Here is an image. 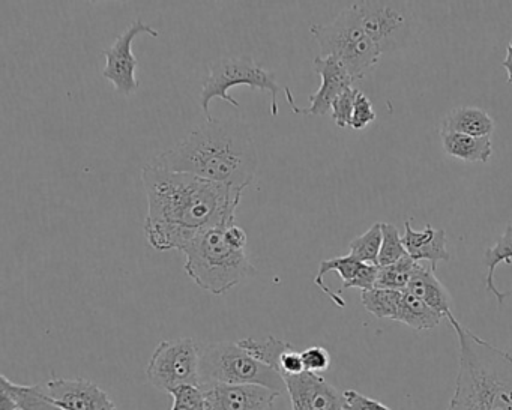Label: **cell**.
<instances>
[{
  "mask_svg": "<svg viewBox=\"0 0 512 410\" xmlns=\"http://www.w3.org/2000/svg\"><path fill=\"white\" fill-rule=\"evenodd\" d=\"M142 181L148 197L146 241L158 251H182L206 230L235 224L244 193L151 164L143 167Z\"/></svg>",
  "mask_w": 512,
  "mask_h": 410,
  "instance_id": "obj_1",
  "label": "cell"
},
{
  "mask_svg": "<svg viewBox=\"0 0 512 410\" xmlns=\"http://www.w3.org/2000/svg\"><path fill=\"white\" fill-rule=\"evenodd\" d=\"M149 164L244 191L256 179L259 155L247 122L211 118Z\"/></svg>",
  "mask_w": 512,
  "mask_h": 410,
  "instance_id": "obj_2",
  "label": "cell"
},
{
  "mask_svg": "<svg viewBox=\"0 0 512 410\" xmlns=\"http://www.w3.org/2000/svg\"><path fill=\"white\" fill-rule=\"evenodd\" d=\"M458 373L448 410H512V355L487 343L460 322Z\"/></svg>",
  "mask_w": 512,
  "mask_h": 410,
  "instance_id": "obj_3",
  "label": "cell"
},
{
  "mask_svg": "<svg viewBox=\"0 0 512 410\" xmlns=\"http://www.w3.org/2000/svg\"><path fill=\"white\" fill-rule=\"evenodd\" d=\"M247 233L235 224L214 227L182 250L185 272L205 292L221 296L256 275L247 256Z\"/></svg>",
  "mask_w": 512,
  "mask_h": 410,
  "instance_id": "obj_4",
  "label": "cell"
},
{
  "mask_svg": "<svg viewBox=\"0 0 512 410\" xmlns=\"http://www.w3.org/2000/svg\"><path fill=\"white\" fill-rule=\"evenodd\" d=\"M310 32L319 44L320 56L338 59L353 82L364 79L382 58L353 5L341 11L328 25L311 26Z\"/></svg>",
  "mask_w": 512,
  "mask_h": 410,
  "instance_id": "obj_5",
  "label": "cell"
},
{
  "mask_svg": "<svg viewBox=\"0 0 512 410\" xmlns=\"http://www.w3.org/2000/svg\"><path fill=\"white\" fill-rule=\"evenodd\" d=\"M238 86H248L253 91L269 92L271 95V116L278 115V94L283 92L286 95L287 103L292 110L295 109V97L289 88L278 85L277 76L274 71L265 70L254 62L250 56L241 58H221L209 64V74L203 82L202 95H200V106L205 112L206 119L209 115V104L215 98L226 101L232 106L239 107L238 101L229 94L230 89Z\"/></svg>",
  "mask_w": 512,
  "mask_h": 410,
  "instance_id": "obj_6",
  "label": "cell"
},
{
  "mask_svg": "<svg viewBox=\"0 0 512 410\" xmlns=\"http://www.w3.org/2000/svg\"><path fill=\"white\" fill-rule=\"evenodd\" d=\"M200 386L212 383L260 385L272 391H286L283 376L242 349L238 341L200 346Z\"/></svg>",
  "mask_w": 512,
  "mask_h": 410,
  "instance_id": "obj_7",
  "label": "cell"
},
{
  "mask_svg": "<svg viewBox=\"0 0 512 410\" xmlns=\"http://www.w3.org/2000/svg\"><path fill=\"white\" fill-rule=\"evenodd\" d=\"M362 26L380 55L397 52L415 35V13L406 2H355Z\"/></svg>",
  "mask_w": 512,
  "mask_h": 410,
  "instance_id": "obj_8",
  "label": "cell"
},
{
  "mask_svg": "<svg viewBox=\"0 0 512 410\" xmlns=\"http://www.w3.org/2000/svg\"><path fill=\"white\" fill-rule=\"evenodd\" d=\"M199 370V344L193 338H176L155 347L146 377L154 388L172 394L182 385H200Z\"/></svg>",
  "mask_w": 512,
  "mask_h": 410,
  "instance_id": "obj_9",
  "label": "cell"
},
{
  "mask_svg": "<svg viewBox=\"0 0 512 410\" xmlns=\"http://www.w3.org/2000/svg\"><path fill=\"white\" fill-rule=\"evenodd\" d=\"M140 35L158 38L160 32L155 31L154 28L139 19L130 28H127V31L122 32L109 49L103 50L104 58H106L103 77L113 83L118 94L125 95V97H130L134 92L139 91L140 83L136 79L139 61L134 56L133 43Z\"/></svg>",
  "mask_w": 512,
  "mask_h": 410,
  "instance_id": "obj_10",
  "label": "cell"
},
{
  "mask_svg": "<svg viewBox=\"0 0 512 410\" xmlns=\"http://www.w3.org/2000/svg\"><path fill=\"white\" fill-rule=\"evenodd\" d=\"M202 388L208 410H271L281 395L260 385L212 383Z\"/></svg>",
  "mask_w": 512,
  "mask_h": 410,
  "instance_id": "obj_11",
  "label": "cell"
},
{
  "mask_svg": "<svg viewBox=\"0 0 512 410\" xmlns=\"http://www.w3.org/2000/svg\"><path fill=\"white\" fill-rule=\"evenodd\" d=\"M292 410H344V394L320 374L284 377Z\"/></svg>",
  "mask_w": 512,
  "mask_h": 410,
  "instance_id": "obj_12",
  "label": "cell"
},
{
  "mask_svg": "<svg viewBox=\"0 0 512 410\" xmlns=\"http://www.w3.org/2000/svg\"><path fill=\"white\" fill-rule=\"evenodd\" d=\"M313 70L319 74L322 85H320L316 94L310 95V98H308L311 106L305 107V109L296 106L292 110L295 115H328V113H331L335 98L340 97L347 89L353 88V83H355L346 67L332 56H328V58L317 56L313 61Z\"/></svg>",
  "mask_w": 512,
  "mask_h": 410,
  "instance_id": "obj_13",
  "label": "cell"
},
{
  "mask_svg": "<svg viewBox=\"0 0 512 410\" xmlns=\"http://www.w3.org/2000/svg\"><path fill=\"white\" fill-rule=\"evenodd\" d=\"M50 400L62 410H100L112 398L86 379H52L43 383Z\"/></svg>",
  "mask_w": 512,
  "mask_h": 410,
  "instance_id": "obj_14",
  "label": "cell"
},
{
  "mask_svg": "<svg viewBox=\"0 0 512 410\" xmlns=\"http://www.w3.org/2000/svg\"><path fill=\"white\" fill-rule=\"evenodd\" d=\"M403 244L407 254L415 260L416 263L422 260H428L431 269L436 272L437 263L449 262L451 254L448 248V236L443 229H433L431 224H427L424 230H415L412 223L406 220L404 223Z\"/></svg>",
  "mask_w": 512,
  "mask_h": 410,
  "instance_id": "obj_15",
  "label": "cell"
},
{
  "mask_svg": "<svg viewBox=\"0 0 512 410\" xmlns=\"http://www.w3.org/2000/svg\"><path fill=\"white\" fill-rule=\"evenodd\" d=\"M406 292L412 293L416 298L422 299L425 304L442 314L443 317L451 322V326L457 323L454 314H452V298L446 287L440 283L433 269L425 268L421 263H416L415 271L410 278L409 286Z\"/></svg>",
  "mask_w": 512,
  "mask_h": 410,
  "instance_id": "obj_16",
  "label": "cell"
},
{
  "mask_svg": "<svg viewBox=\"0 0 512 410\" xmlns=\"http://www.w3.org/2000/svg\"><path fill=\"white\" fill-rule=\"evenodd\" d=\"M443 151L455 160L464 163H488L493 155L490 137H472L466 134L440 131Z\"/></svg>",
  "mask_w": 512,
  "mask_h": 410,
  "instance_id": "obj_17",
  "label": "cell"
},
{
  "mask_svg": "<svg viewBox=\"0 0 512 410\" xmlns=\"http://www.w3.org/2000/svg\"><path fill=\"white\" fill-rule=\"evenodd\" d=\"M496 124L485 110L479 107H457L452 109L440 125V131L466 134L472 137H490Z\"/></svg>",
  "mask_w": 512,
  "mask_h": 410,
  "instance_id": "obj_18",
  "label": "cell"
},
{
  "mask_svg": "<svg viewBox=\"0 0 512 410\" xmlns=\"http://www.w3.org/2000/svg\"><path fill=\"white\" fill-rule=\"evenodd\" d=\"M0 394L13 401L16 410H62L50 400L43 383L41 385H19L11 382L5 374L0 377Z\"/></svg>",
  "mask_w": 512,
  "mask_h": 410,
  "instance_id": "obj_19",
  "label": "cell"
},
{
  "mask_svg": "<svg viewBox=\"0 0 512 410\" xmlns=\"http://www.w3.org/2000/svg\"><path fill=\"white\" fill-rule=\"evenodd\" d=\"M443 316L437 313L422 299L416 298L412 293L403 292L400 308H398L397 322L404 323L415 331L433 329L442 322Z\"/></svg>",
  "mask_w": 512,
  "mask_h": 410,
  "instance_id": "obj_20",
  "label": "cell"
},
{
  "mask_svg": "<svg viewBox=\"0 0 512 410\" xmlns=\"http://www.w3.org/2000/svg\"><path fill=\"white\" fill-rule=\"evenodd\" d=\"M484 263L485 268H487V278H485L487 290L496 296L499 304H503L506 298L512 296V292H500V290L494 286V271H496L499 263L512 265V221L506 224L505 232L494 242V245H491L490 248L485 250Z\"/></svg>",
  "mask_w": 512,
  "mask_h": 410,
  "instance_id": "obj_21",
  "label": "cell"
},
{
  "mask_svg": "<svg viewBox=\"0 0 512 410\" xmlns=\"http://www.w3.org/2000/svg\"><path fill=\"white\" fill-rule=\"evenodd\" d=\"M362 262L356 260L355 257L350 256H340V257H332V259L322 260L319 265V272H317L316 277H314V284L319 286V289L322 290L325 295H328L338 307H344L346 302L344 299L340 298V293H334L325 283H323V277L329 272H337L341 278H343V286L344 284H349L350 281L355 280L356 275H358L359 269H361Z\"/></svg>",
  "mask_w": 512,
  "mask_h": 410,
  "instance_id": "obj_22",
  "label": "cell"
},
{
  "mask_svg": "<svg viewBox=\"0 0 512 410\" xmlns=\"http://www.w3.org/2000/svg\"><path fill=\"white\" fill-rule=\"evenodd\" d=\"M401 298H403V292L379 289V287L364 290L361 293V302L365 310L376 316L377 319H397Z\"/></svg>",
  "mask_w": 512,
  "mask_h": 410,
  "instance_id": "obj_23",
  "label": "cell"
},
{
  "mask_svg": "<svg viewBox=\"0 0 512 410\" xmlns=\"http://www.w3.org/2000/svg\"><path fill=\"white\" fill-rule=\"evenodd\" d=\"M242 349L247 350L254 358L259 359L263 364L269 365L278 371L280 367V359L284 352L292 349V344L287 341L278 340V338L269 335L266 340H254V338H244L238 341ZM280 373V371H278Z\"/></svg>",
  "mask_w": 512,
  "mask_h": 410,
  "instance_id": "obj_24",
  "label": "cell"
},
{
  "mask_svg": "<svg viewBox=\"0 0 512 410\" xmlns=\"http://www.w3.org/2000/svg\"><path fill=\"white\" fill-rule=\"evenodd\" d=\"M415 268L416 262L409 254L404 256L403 259L398 260L394 265L379 266V277H377L376 287L406 292Z\"/></svg>",
  "mask_w": 512,
  "mask_h": 410,
  "instance_id": "obj_25",
  "label": "cell"
},
{
  "mask_svg": "<svg viewBox=\"0 0 512 410\" xmlns=\"http://www.w3.org/2000/svg\"><path fill=\"white\" fill-rule=\"evenodd\" d=\"M380 247H382V223H376L364 235L350 242L349 254L359 262L377 265Z\"/></svg>",
  "mask_w": 512,
  "mask_h": 410,
  "instance_id": "obj_26",
  "label": "cell"
},
{
  "mask_svg": "<svg viewBox=\"0 0 512 410\" xmlns=\"http://www.w3.org/2000/svg\"><path fill=\"white\" fill-rule=\"evenodd\" d=\"M407 256L400 230L391 223H382V247H380L377 265L389 266Z\"/></svg>",
  "mask_w": 512,
  "mask_h": 410,
  "instance_id": "obj_27",
  "label": "cell"
},
{
  "mask_svg": "<svg viewBox=\"0 0 512 410\" xmlns=\"http://www.w3.org/2000/svg\"><path fill=\"white\" fill-rule=\"evenodd\" d=\"M170 395L173 397L170 410H208L205 391L200 385H182Z\"/></svg>",
  "mask_w": 512,
  "mask_h": 410,
  "instance_id": "obj_28",
  "label": "cell"
},
{
  "mask_svg": "<svg viewBox=\"0 0 512 410\" xmlns=\"http://www.w3.org/2000/svg\"><path fill=\"white\" fill-rule=\"evenodd\" d=\"M358 92L359 89L350 88L347 89V91H344L340 97L335 98L331 107V116L337 127H350L353 109H355L356 95H358Z\"/></svg>",
  "mask_w": 512,
  "mask_h": 410,
  "instance_id": "obj_29",
  "label": "cell"
},
{
  "mask_svg": "<svg viewBox=\"0 0 512 410\" xmlns=\"http://www.w3.org/2000/svg\"><path fill=\"white\" fill-rule=\"evenodd\" d=\"M376 112L373 109V103L370 98L359 91L356 95L355 109H353L352 122H350V128L353 130H364L371 122L376 121Z\"/></svg>",
  "mask_w": 512,
  "mask_h": 410,
  "instance_id": "obj_30",
  "label": "cell"
},
{
  "mask_svg": "<svg viewBox=\"0 0 512 410\" xmlns=\"http://www.w3.org/2000/svg\"><path fill=\"white\" fill-rule=\"evenodd\" d=\"M302 362L307 373L320 374L331 365V355L325 347L311 346L301 352Z\"/></svg>",
  "mask_w": 512,
  "mask_h": 410,
  "instance_id": "obj_31",
  "label": "cell"
},
{
  "mask_svg": "<svg viewBox=\"0 0 512 410\" xmlns=\"http://www.w3.org/2000/svg\"><path fill=\"white\" fill-rule=\"evenodd\" d=\"M344 410H392L386 404L374 400V398L362 395L355 389L344 391Z\"/></svg>",
  "mask_w": 512,
  "mask_h": 410,
  "instance_id": "obj_32",
  "label": "cell"
},
{
  "mask_svg": "<svg viewBox=\"0 0 512 410\" xmlns=\"http://www.w3.org/2000/svg\"><path fill=\"white\" fill-rule=\"evenodd\" d=\"M377 277H379V266L362 263L361 269H359L355 280L350 281L349 284H344V286L341 287V290L353 289V287H356V289H361L362 292H364V290L374 289V287H376ZM341 290L338 293H341Z\"/></svg>",
  "mask_w": 512,
  "mask_h": 410,
  "instance_id": "obj_33",
  "label": "cell"
},
{
  "mask_svg": "<svg viewBox=\"0 0 512 410\" xmlns=\"http://www.w3.org/2000/svg\"><path fill=\"white\" fill-rule=\"evenodd\" d=\"M281 376H299V374L305 373L304 362H302L301 352L295 350V347L287 350L283 353L280 359V367H278Z\"/></svg>",
  "mask_w": 512,
  "mask_h": 410,
  "instance_id": "obj_34",
  "label": "cell"
},
{
  "mask_svg": "<svg viewBox=\"0 0 512 410\" xmlns=\"http://www.w3.org/2000/svg\"><path fill=\"white\" fill-rule=\"evenodd\" d=\"M502 67L505 68L506 73H508V83L512 85V43L508 44V49H506V58L503 59Z\"/></svg>",
  "mask_w": 512,
  "mask_h": 410,
  "instance_id": "obj_35",
  "label": "cell"
},
{
  "mask_svg": "<svg viewBox=\"0 0 512 410\" xmlns=\"http://www.w3.org/2000/svg\"><path fill=\"white\" fill-rule=\"evenodd\" d=\"M100 410H116V406H115V403H109V404H106V406L104 407H101Z\"/></svg>",
  "mask_w": 512,
  "mask_h": 410,
  "instance_id": "obj_36",
  "label": "cell"
},
{
  "mask_svg": "<svg viewBox=\"0 0 512 410\" xmlns=\"http://www.w3.org/2000/svg\"><path fill=\"white\" fill-rule=\"evenodd\" d=\"M511 43H512V40H511Z\"/></svg>",
  "mask_w": 512,
  "mask_h": 410,
  "instance_id": "obj_37",
  "label": "cell"
}]
</instances>
